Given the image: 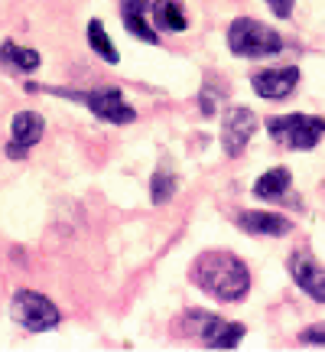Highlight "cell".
<instances>
[{"label":"cell","instance_id":"cell-10","mask_svg":"<svg viewBox=\"0 0 325 352\" xmlns=\"http://www.w3.org/2000/svg\"><path fill=\"white\" fill-rule=\"evenodd\" d=\"M238 226L248 232V235H289L293 222L283 219V215H274V212H241L238 215Z\"/></svg>","mask_w":325,"mask_h":352},{"label":"cell","instance_id":"cell-19","mask_svg":"<svg viewBox=\"0 0 325 352\" xmlns=\"http://www.w3.org/2000/svg\"><path fill=\"white\" fill-rule=\"evenodd\" d=\"M267 3H270V10H274L276 16H283V20L293 13V0H267Z\"/></svg>","mask_w":325,"mask_h":352},{"label":"cell","instance_id":"cell-13","mask_svg":"<svg viewBox=\"0 0 325 352\" xmlns=\"http://www.w3.org/2000/svg\"><path fill=\"white\" fill-rule=\"evenodd\" d=\"M0 65H7L13 72H33V69H39V52L16 46V43H3L0 46Z\"/></svg>","mask_w":325,"mask_h":352},{"label":"cell","instance_id":"cell-20","mask_svg":"<svg viewBox=\"0 0 325 352\" xmlns=\"http://www.w3.org/2000/svg\"><path fill=\"white\" fill-rule=\"evenodd\" d=\"M7 157H13V160L20 157V160H23V157H26V147H23V144H16V140H13L10 147H7Z\"/></svg>","mask_w":325,"mask_h":352},{"label":"cell","instance_id":"cell-15","mask_svg":"<svg viewBox=\"0 0 325 352\" xmlns=\"http://www.w3.org/2000/svg\"><path fill=\"white\" fill-rule=\"evenodd\" d=\"M153 10V23L160 26V30H173V33H182L189 26L186 13H182V7L179 3H173V0H156L150 7Z\"/></svg>","mask_w":325,"mask_h":352},{"label":"cell","instance_id":"cell-9","mask_svg":"<svg viewBox=\"0 0 325 352\" xmlns=\"http://www.w3.org/2000/svg\"><path fill=\"white\" fill-rule=\"evenodd\" d=\"M300 82V69L296 65H287V69H263V72H254L250 85L261 98H287L289 91Z\"/></svg>","mask_w":325,"mask_h":352},{"label":"cell","instance_id":"cell-17","mask_svg":"<svg viewBox=\"0 0 325 352\" xmlns=\"http://www.w3.org/2000/svg\"><path fill=\"white\" fill-rule=\"evenodd\" d=\"M150 196H153V202H156V206H162V202H169L173 199V192H176V179L169 173H156L150 179Z\"/></svg>","mask_w":325,"mask_h":352},{"label":"cell","instance_id":"cell-2","mask_svg":"<svg viewBox=\"0 0 325 352\" xmlns=\"http://www.w3.org/2000/svg\"><path fill=\"white\" fill-rule=\"evenodd\" d=\"M267 131L276 144H283L289 151H313L315 144L325 138V118L315 114H280L267 118Z\"/></svg>","mask_w":325,"mask_h":352},{"label":"cell","instance_id":"cell-18","mask_svg":"<svg viewBox=\"0 0 325 352\" xmlns=\"http://www.w3.org/2000/svg\"><path fill=\"white\" fill-rule=\"evenodd\" d=\"M302 342H309V346H325V323H315V327H306L302 329Z\"/></svg>","mask_w":325,"mask_h":352},{"label":"cell","instance_id":"cell-11","mask_svg":"<svg viewBox=\"0 0 325 352\" xmlns=\"http://www.w3.org/2000/svg\"><path fill=\"white\" fill-rule=\"evenodd\" d=\"M143 13H150V0H121V20L124 26L134 33L137 39L143 43H156V33H153V26L143 20Z\"/></svg>","mask_w":325,"mask_h":352},{"label":"cell","instance_id":"cell-4","mask_svg":"<svg viewBox=\"0 0 325 352\" xmlns=\"http://www.w3.org/2000/svg\"><path fill=\"white\" fill-rule=\"evenodd\" d=\"M13 320L29 333H46V329L59 327V310L36 290H20L13 297Z\"/></svg>","mask_w":325,"mask_h":352},{"label":"cell","instance_id":"cell-8","mask_svg":"<svg viewBox=\"0 0 325 352\" xmlns=\"http://www.w3.org/2000/svg\"><path fill=\"white\" fill-rule=\"evenodd\" d=\"M287 267H289V274H293V280H296L313 300L325 303V271L313 254L309 252H293L289 254V261H287Z\"/></svg>","mask_w":325,"mask_h":352},{"label":"cell","instance_id":"cell-14","mask_svg":"<svg viewBox=\"0 0 325 352\" xmlns=\"http://www.w3.org/2000/svg\"><path fill=\"white\" fill-rule=\"evenodd\" d=\"M39 138H43V114L20 111L13 118V140H16V144H23L26 151H29Z\"/></svg>","mask_w":325,"mask_h":352},{"label":"cell","instance_id":"cell-16","mask_svg":"<svg viewBox=\"0 0 325 352\" xmlns=\"http://www.w3.org/2000/svg\"><path fill=\"white\" fill-rule=\"evenodd\" d=\"M88 43H91V50L98 52L104 63H117V50L111 46V39H108V30L101 20H91L88 23Z\"/></svg>","mask_w":325,"mask_h":352},{"label":"cell","instance_id":"cell-12","mask_svg":"<svg viewBox=\"0 0 325 352\" xmlns=\"http://www.w3.org/2000/svg\"><path fill=\"white\" fill-rule=\"evenodd\" d=\"M289 183H293V176H289V170H283V166H274V170H267V173L254 183V196H261V199L267 202H280L283 196H287Z\"/></svg>","mask_w":325,"mask_h":352},{"label":"cell","instance_id":"cell-3","mask_svg":"<svg viewBox=\"0 0 325 352\" xmlns=\"http://www.w3.org/2000/svg\"><path fill=\"white\" fill-rule=\"evenodd\" d=\"M228 46L234 56H248V59H261V56H274L283 50L280 33H274L267 23L250 20V16H238L228 26Z\"/></svg>","mask_w":325,"mask_h":352},{"label":"cell","instance_id":"cell-1","mask_svg":"<svg viewBox=\"0 0 325 352\" xmlns=\"http://www.w3.org/2000/svg\"><path fill=\"white\" fill-rule=\"evenodd\" d=\"M192 280L218 300H241L250 290L248 264L228 252H205L192 264Z\"/></svg>","mask_w":325,"mask_h":352},{"label":"cell","instance_id":"cell-6","mask_svg":"<svg viewBox=\"0 0 325 352\" xmlns=\"http://www.w3.org/2000/svg\"><path fill=\"white\" fill-rule=\"evenodd\" d=\"M254 131H257V118L250 108H231L225 114V124H221V147H225L228 157H241L244 147H248V140L254 138Z\"/></svg>","mask_w":325,"mask_h":352},{"label":"cell","instance_id":"cell-5","mask_svg":"<svg viewBox=\"0 0 325 352\" xmlns=\"http://www.w3.org/2000/svg\"><path fill=\"white\" fill-rule=\"evenodd\" d=\"M62 95H72L75 101H85L101 121H111V124H130L137 118V111L121 98V88L117 85H98L95 91H62Z\"/></svg>","mask_w":325,"mask_h":352},{"label":"cell","instance_id":"cell-7","mask_svg":"<svg viewBox=\"0 0 325 352\" xmlns=\"http://www.w3.org/2000/svg\"><path fill=\"white\" fill-rule=\"evenodd\" d=\"M199 323V336L208 349H234L241 340H244V327L241 323H228L215 314H192Z\"/></svg>","mask_w":325,"mask_h":352}]
</instances>
